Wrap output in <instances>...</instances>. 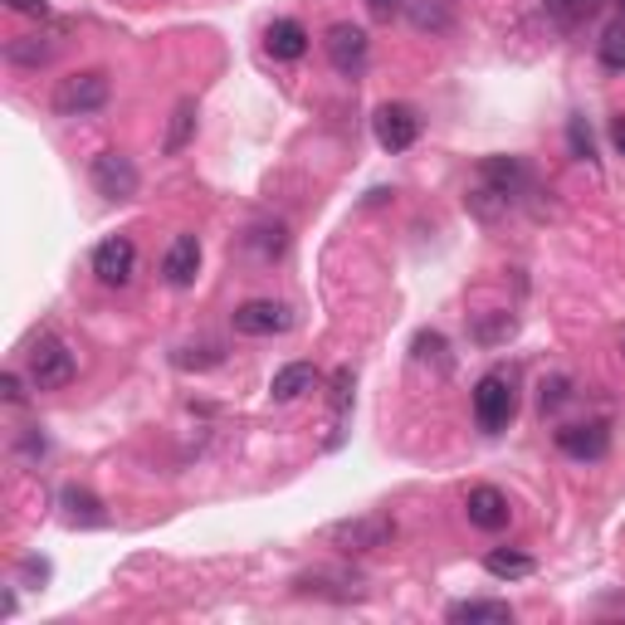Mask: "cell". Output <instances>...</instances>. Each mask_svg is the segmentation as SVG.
I'll list each match as a JSON object with an SVG mask.
<instances>
[{"mask_svg": "<svg viewBox=\"0 0 625 625\" xmlns=\"http://www.w3.org/2000/svg\"><path fill=\"white\" fill-rule=\"evenodd\" d=\"M522 191H528V166H522L518 157H488L479 166L474 191L464 196V206L479 215V220H498V215H508L518 206Z\"/></svg>", "mask_w": 625, "mask_h": 625, "instance_id": "6da1fadb", "label": "cell"}, {"mask_svg": "<svg viewBox=\"0 0 625 625\" xmlns=\"http://www.w3.org/2000/svg\"><path fill=\"white\" fill-rule=\"evenodd\" d=\"M108 98H112V78L104 69H78L54 84L50 108L60 112V118H88V112H98Z\"/></svg>", "mask_w": 625, "mask_h": 625, "instance_id": "7a4b0ae2", "label": "cell"}, {"mask_svg": "<svg viewBox=\"0 0 625 625\" xmlns=\"http://www.w3.org/2000/svg\"><path fill=\"white\" fill-rule=\"evenodd\" d=\"M25 367H30V386H35V391H60V386L74 381V352L54 333H40L35 343L25 347Z\"/></svg>", "mask_w": 625, "mask_h": 625, "instance_id": "3957f363", "label": "cell"}, {"mask_svg": "<svg viewBox=\"0 0 625 625\" xmlns=\"http://www.w3.org/2000/svg\"><path fill=\"white\" fill-rule=\"evenodd\" d=\"M514 411H518L514 377H508V371H488V377H479V386H474V420H479L484 435L508 430Z\"/></svg>", "mask_w": 625, "mask_h": 625, "instance_id": "277c9868", "label": "cell"}, {"mask_svg": "<svg viewBox=\"0 0 625 625\" xmlns=\"http://www.w3.org/2000/svg\"><path fill=\"white\" fill-rule=\"evenodd\" d=\"M396 538V522L386 514H357V518H343L327 528V542L343 552H377Z\"/></svg>", "mask_w": 625, "mask_h": 625, "instance_id": "5b68a950", "label": "cell"}, {"mask_svg": "<svg viewBox=\"0 0 625 625\" xmlns=\"http://www.w3.org/2000/svg\"><path fill=\"white\" fill-rule=\"evenodd\" d=\"M88 181H94V191L104 201H128V196H138L142 172L128 152H98L94 166H88Z\"/></svg>", "mask_w": 625, "mask_h": 625, "instance_id": "8992f818", "label": "cell"}, {"mask_svg": "<svg viewBox=\"0 0 625 625\" xmlns=\"http://www.w3.org/2000/svg\"><path fill=\"white\" fill-rule=\"evenodd\" d=\"M323 50H327V64H333L337 74H347V78H357L362 69H367V54H371V40H367V30L362 25H352V20H337L333 30H327V40H323Z\"/></svg>", "mask_w": 625, "mask_h": 625, "instance_id": "52a82bcc", "label": "cell"}, {"mask_svg": "<svg viewBox=\"0 0 625 625\" xmlns=\"http://www.w3.org/2000/svg\"><path fill=\"white\" fill-rule=\"evenodd\" d=\"M371 132H377L381 152H411L420 138V112L411 104H381L371 118Z\"/></svg>", "mask_w": 625, "mask_h": 625, "instance_id": "ba28073f", "label": "cell"}, {"mask_svg": "<svg viewBox=\"0 0 625 625\" xmlns=\"http://www.w3.org/2000/svg\"><path fill=\"white\" fill-rule=\"evenodd\" d=\"M230 323H235V333H240V337H274V333H289L293 317L274 299H249V303H240V309L230 313Z\"/></svg>", "mask_w": 625, "mask_h": 625, "instance_id": "9c48e42d", "label": "cell"}, {"mask_svg": "<svg viewBox=\"0 0 625 625\" xmlns=\"http://www.w3.org/2000/svg\"><path fill=\"white\" fill-rule=\"evenodd\" d=\"M132 269H138V245H132L128 235H112V240L94 249V274H98V283H108V289L132 283Z\"/></svg>", "mask_w": 625, "mask_h": 625, "instance_id": "30bf717a", "label": "cell"}, {"mask_svg": "<svg viewBox=\"0 0 625 625\" xmlns=\"http://www.w3.org/2000/svg\"><path fill=\"white\" fill-rule=\"evenodd\" d=\"M464 514H470L474 528H484V532H498V528H508V498H504V488H494V484H479V488H470L464 494Z\"/></svg>", "mask_w": 625, "mask_h": 625, "instance_id": "8fae6325", "label": "cell"}, {"mask_svg": "<svg viewBox=\"0 0 625 625\" xmlns=\"http://www.w3.org/2000/svg\"><path fill=\"white\" fill-rule=\"evenodd\" d=\"M557 450L567 454V460H606L611 450V430L606 425H562L557 430Z\"/></svg>", "mask_w": 625, "mask_h": 625, "instance_id": "7c38bea8", "label": "cell"}, {"mask_svg": "<svg viewBox=\"0 0 625 625\" xmlns=\"http://www.w3.org/2000/svg\"><path fill=\"white\" fill-rule=\"evenodd\" d=\"M201 274V240L196 235H176L172 249H166V259H162V279L172 283V289H191Z\"/></svg>", "mask_w": 625, "mask_h": 625, "instance_id": "4fadbf2b", "label": "cell"}, {"mask_svg": "<svg viewBox=\"0 0 625 625\" xmlns=\"http://www.w3.org/2000/svg\"><path fill=\"white\" fill-rule=\"evenodd\" d=\"M265 50L283 64L303 60V54H309V30H303L299 20H274V25L265 30Z\"/></svg>", "mask_w": 625, "mask_h": 625, "instance_id": "5bb4252c", "label": "cell"}, {"mask_svg": "<svg viewBox=\"0 0 625 625\" xmlns=\"http://www.w3.org/2000/svg\"><path fill=\"white\" fill-rule=\"evenodd\" d=\"M60 508H64V518H69L74 528H104V522H108L104 504H98L88 488H78V484H64L60 488Z\"/></svg>", "mask_w": 625, "mask_h": 625, "instance_id": "9a60e30c", "label": "cell"}, {"mask_svg": "<svg viewBox=\"0 0 625 625\" xmlns=\"http://www.w3.org/2000/svg\"><path fill=\"white\" fill-rule=\"evenodd\" d=\"M293 591H303V596H333V601L362 596V586L352 582V576H343V572H303L299 582H293Z\"/></svg>", "mask_w": 625, "mask_h": 625, "instance_id": "2e32d148", "label": "cell"}, {"mask_svg": "<svg viewBox=\"0 0 625 625\" xmlns=\"http://www.w3.org/2000/svg\"><path fill=\"white\" fill-rule=\"evenodd\" d=\"M54 54H60V44L50 35H20L6 44V60L15 64V69H40V64H50Z\"/></svg>", "mask_w": 625, "mask_h": 625, "instance_id": "e0dca14e", "label": "cell"}, {"mask_svg": "<svg viewBox=\"0 0 625 625\" xmlns=\"http://www.w3.org/2000/svg\"><path fill=\"white\" fill-rule=\"evenodd\" d=\"M317 386V371L309 367V362H289V367L274 371V381H269V396L274 401H299L303 391H313Z\"/></svg>", "mask_w": 625, "mask_h": 625, "instance_id": "ac0fdd59", "label": "cell"}, {"mask_svg": "<svg viewBox=\"0 0 625 625\" xmlns=\"http://www.w3.org/2000/svg\"><path fill=\"white\" fill-rule=\"evenodd\" d=\"M450 621H484V625H508L514 621V606L508 601H484V596H470V601H454L445 611Z\"/></svg>", "mask_w": 625, "mask_h": 625, "instance_id": "d6986e66", "label": "cell"}, {"mask_svg": "<svg viewBox=\"0 0 625 625\" xmlns=\"http://www.w3.org/2000/svg\"><path fill=\"white\" fill-rule=\"evenodd\" d=\"M406 15H411L416 30H430V35H445L454 25L450 0H406Z\"/></svg>", "mask_w": 625, "mask_h": 625, "instance_id": "ffe728a7", "label": "cell"}, {"mask_svg": "<svg viewBox=\"0 0 625 625\" xmlns=\"http://www.w3.org/2000/svg\"><path fill=\"white\" fill-rule=\"evenodd\" d=\"M484 572L498 576V582H518V576H532V572H538V562H532L528 552H504V548H494V552L484 557Z\"/></svg>", "mask_w": 625, "mask_h": 625, "instance_id": "44dd1931", "label": "cell"}, {"mask_svg": "<svg viewBox=\"0 0 625 625\" xmlns=\"http://www.w3.org/2000/svg\"><path fill=\"white\" fill-rule=\"evenodd\" d=\"M191 132H196V98H181L172 108V122H166V152H181V147L191 142Z\"/></svg>", "mask_w": 625, "mask_h": 625, "instance_id": "7402d4cb", "label": "cell"}, {"mask_svg": "<svg viewBox=\"0 0 625 625\" xmlns=\"http://www.w3.org/2000/svg\"><path fill=\"white\" fill-rule=\"evenodd\" d=\"M601 64H606L611 74H625V20H611V25L601 30Z\"/></svg>", "mask_w": 625, "mask_h": 625, "instance_id": "603a6c76", "label": "cell"}, {"mask_svg": "<svg viewBox=\"0 0 625 625\" xmlns=\"http://www.w3.org/2000/svg\"><path fill=\"white\" fill-rule=\"evenodd\" d=\"M347 406H352V367H337V377H333V416H337V425L347 420Z\"/></svg>", "mask_w": 625, "mask_h": 625, "instance_id": "cb8c5ba5", "label": "cell"}, {"mask_svg": "<svg viewBox=\"0 0 625 625\" xmlns=\"http://www.w3.org/2000/svg\"><path fill=\"white\" fill-rule=\"evenodd\" d=\"M416 357L420 362L435 357L440 367H450V362H445V337H440V333H416Z\"/></svg>", "mask_w": 625, "mask_h": 625, "instance_id": "d4e9b609", "label": "cell"}, {"mask_svg": "<svg viewBox=\"0 0 625 625\" xmlns=\"http://www.w3.org/2000/svg\"><path fill=\"white\" fill-rule=\"evenodd\" d=\"M215 362H220V347H201V357H196V347L176 352V367H215Z\"/></svg>", "mask_w": 625, "mask_h": 625, "instance_id": "484cf974", "label": "cell"}, {"mask_svg": "<svg viewBox=\"0 0 625 625\" xmlns=\"http://www.w3.org/2000/svg\"><path fill=\"white\" fill-rule=\"evenodd\" d=\"M20 582L44 586V582H50V562H44V557H25V562H20Z\"/></svg>", "mask_w": 625, "mask_h": 625, "instance_id": "4316f807", "label": "cell"}, {"mask_svg": "<svg viewBox=\"0 0 625 625\" xmlns=\"http://www.w3.org/2000/svg\"><path fill=\"white\" fill-rule=\"evenodd\" d=\"M567 138H572V152H576V157H591V132H586L582 118L567 122Z\"/></svg>", "mask_w": 625, "mask_h": 625, "instance_id": "83f0119b", "label": "cell"}, {"mask_svg": "<svg viewBox=\"0 0 625 625\" xmlns=\"http://www.w3.org/2000/svg\"><path fill=\"white\" fill-rule=\"evenodd\" d=\"M0 391H6L10 406H25V381H20L15 371H6V377H0Z\"/></svg>", "mask_w": 625, "mask_h": 625, "instance_id": "f1b7e54d", "label": "cell"}, {"mask_svg": "<svg viewBox=\"0 0 625 625\" xmlns=\"http://www.w3.org/2000/svg\"><path fill=\"white\" fill-rule=\"evenodd\" d=\"M10 10H20V15H35V20H44L50 15V0H6Z\"/></svg>", "mask_w": 625, "mask_h": 625, "instance_id": "f546056e", "label": "cell"}, {"mask_svg": "<svg viewBox=\"0 0 625 625\" xmlns=\"http://www.w3.org/2000/svg\"><path fill=\"white\" fill-rule=\"evenodd\" d=\"M401 6H406V0H367V10H371V15H377V20H391Z\"/></svg>", "mask_w": 625, "mask_h": 625, "instance_id": "4dcf8cb0", "label": "cell"}, {"mask_svg": "<svg viewBox=\"0 0 625 625\" xmlns=\"http://www.w3.org/2000/svg\"><path fill=\"white\" fill-rule=\"evenodd\" d=\"M611 142H616V152L625 157V112L621 118H611Z\"/></svg>", "mask_w": 625, "mask_h": 625, "instance_id": "1f68e13d", "label": "cell"}, {"mask_svg": "<svg viewBox=\"0 0 625 625\" xmlns=\"http://www.w3.org/2000/svg\"><path fill=\"white\" fill-rule=\"evenodd\" d=\"M20 611V596H15V586H6V616H15Z\"/></svg>", "mask_w": 625, "mask_h": 625, "instance_id": "d6a6232c", "label": "cell"}]
</instances>
